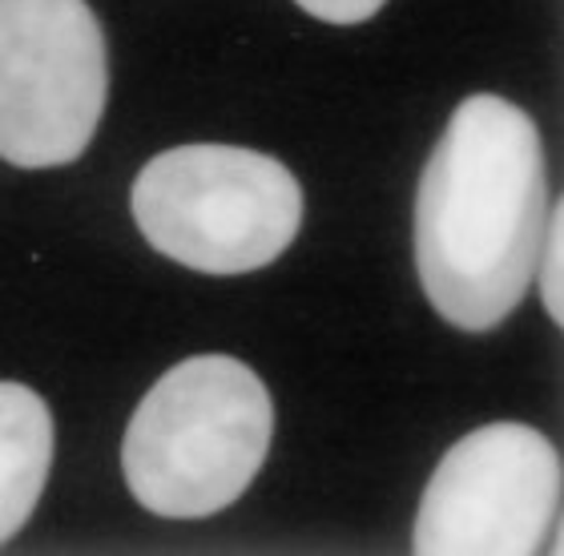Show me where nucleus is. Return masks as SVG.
I'll use <instances>...</instances> for the list:
<instances>
[{
    "instance_id": "obj_1",
    "label": "nucleus",
    "mask_w": 564,
    "mask_h": 556,
    "mask_svg": "<svg viewBox=\"0 0 564 556\" xmlns=\"http://www.w3.org/2000/svg\"><path fill=\"white\" fill-rule=\"evenodd\" d=\"M544 218L536 121L508 97H464L415 189V271L427 303L459 331L500 327L529 295Z\"/></svg>"
},
{
    "instance_id": "obj_2",
    "label": "nucleus",
    "mask_w": 564,
    "mask_h": 556,
    "mask_svg": "<svg viewBox=\"0 0 564 556\" xmlns=\"http://www.w3.org/2000/svg\"><path fill=\"white\" fill-rule=\"evenodd\" d=\"M271 391L235 356H194L165 371L138 403L121 472L153 516L198 521L230 509L267 464Z\"/></svg>"
},
{
    "instance_id": "obj_3",
    "label": "nucleus",
    "mask_w": 564,
    "mask_h": 556,
    "mask_svg": "<svg viewBox=\"0 0 564 556\" xmlns=\"http://www.w3.org/2000/svg\"><path fill=\"white\" fill-rule=\"evenodd\" d=\"M130 206L158 254L202 274L262 271L303 226L291 170L242 145H177L150 157Z\"/></svg>"
},
{
    "instance_id": "obj_4",
    "label": "nucleus",
    "mask_w": 564,
    "mask_h": 556,
    "mask_svg": "<svg viewBox=\"0 0 564 556\" xmlns=\"http://www.w3.org/2000/svg\"><path fill=\"white\" fill-rule=\"evenodd\" d=\"M106 33L85 0H0V157L65 166L106 113Z\"/></svg>"
},
{
    "instance_id": "obj_5",
    "label": "nucleus",
    "mask_w": 564,
    "mask_h": 556,
    "mask_svg": "<svg viewBox=\"0 0 564 556\" xmlns=\"http://www.w3.org/2000/svg\"><path fill=\"white\" fill-rule=\"evenodd\" d=\"M561 512V456L529 424H488L447 448L423 488L420 556H536Z\"/></svg>"
},
{
    "instance_id": "obj_6",
    "label": "nucleus",
    "mask_w": 564,
    "mask_h": 556,
    "mask_svg": "<svg viewBox=\"0 0 564 556\" xmlns=\"http://www.w3.org/2000/svg\"><path fill=\"white\" fill-rule=\"evenodd\" d=\"M53 415L24 383L0 379V545L33 516L53 468Z\"/></svg>"
},
{
    "instance_id": "obj_7",
    "label": "nucleus",
    "mask_w": 564,
    "mask_h": 556,
    "mask_svg": "<svg viewBox=\"0 0 564 556\" xmlns=\"http://www.w3.org/2000/svg\"><path fill=\"white\" fill-rule=\"evenodd\" d=\"M536 271H541V298L549 319H564V206L553 201L544 218V238L536 250Z\"/></svg>"
},
{
    "instance_id": "obj_8",
    "label": "nucleus",
    "mask_w": 564,
    "mask_h": 556,
    "mask_svg": "<svg viewBox=\"0 0 564 556\" xmlns=\"http://www.w3.org/2000/svg\"><path fill=\"white\" fill-rule=\"evenodd\" d=\"M303 12L327 24H364L371 21L388 0H294Z\"/></svg>"
}]
</instances>
